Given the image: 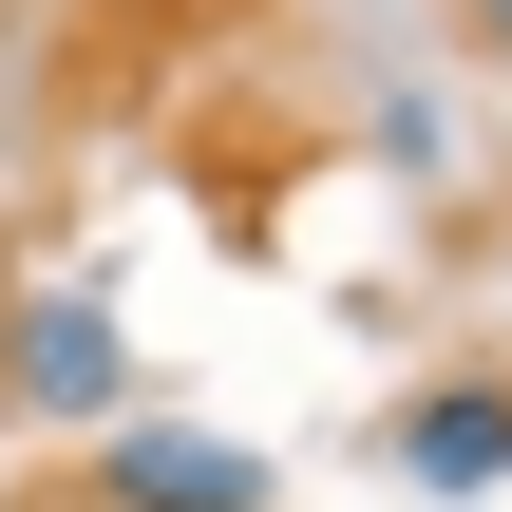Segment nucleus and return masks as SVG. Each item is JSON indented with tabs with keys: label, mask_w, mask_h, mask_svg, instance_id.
<instances>
[{
	"label": "nucleus",
	"mask_w": 512,
	"mask_h": 512,
	"mask_svg": "<svg viewBox=\"0 0 512 512\" xmlns=\"http://www.w3.org/2000/svg\"><path fill=\"white\" fill-rule=\"evenodd\" d=\"M0 399H19V418H114V399H133L114 304H95V285H19V323H0Z\"/></svg>",
	"instance_id": "nucleus-1"
},
{
	"label": "nucleus",
	"mask_w": 512,
	"mask_h": 512,
	"mask_svg": "<svg viewBox=\"0 0 512 512\" xmlns=\"http://www.w3.org/2000/svg\"><path fill=\"white\" fill-rule=\"evenodd\" d=\"M418 494H512V380H437V399H399V437H380Z\"/></svg>",
	"instance_id": "nucleus-2"
},
{
	"label": "nucleus",
	"mask_w": 512,
	"mask_h": 512,
	"mask_svg": "<svg viewBox=\"0 0 512 512\" xmlns=\"http://www.w3.org/2000/svg\"><path fill=\"white\" fill-rule=\"evenodd\" d=\"M95 512H266V456L247 437H114Z\"/></svg>",
	"instance_id": "nucleus-3"
},
{
	"label": "nucleus",
	"mask_w": 512,
	"mask_h": 512,
	"mask_svg": "<svg viewBox=\"0 0 512 512\" xmlns=\"http://www.w3.org/2000/svg\"><path fill=\"white\" fill-rule=\"evenodd\" d=\"M456 38H475V57H512V0H456Z\"/></svg>",
	"instance_id": "nucleus-4"
}]
</instances>
